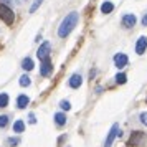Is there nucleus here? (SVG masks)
Wrapping results in <instances>:
<instances>
[{"mask_svg": "<svg viewBox=\"0 0 147 147\" xmlns=\"http://www.w3.org/2000/svg\"><path fill=\"white\" fill-rule=\"evenodd\" d=\"M78 20H80V13H78V12L68 13L66 17L63 18L60 28H58V36H60V38H66L68 35L74 30V27L78 25Z\"/></svg>", "mask_w": 147, "mask_h": 147, "instance_id": "nucleus-1", "label": "nucleus"}, {"mask_svg": "<svg viewBox=\"0 0 147 147\" xmlns=\"http://www.w3.org/2000/svg\"><path fill=\"white\" fill-rule=\"evenodd\" d=\"M0 20H3L7 25H12L15 20V15L5 3H0Z\"/></svg>", "mask_w": 147, "mask_h": 147, "instance_id": "nucleus-2", "label": "nucleus"}, {"mask_svg": "<svg viewBox=\"0 0 147 147\" xmlns=\"http://www.w3.org/2000/svg\"><path fill=\"white\" fill-rule=\"evenodd\" d=\"M122 132H121V129L117 124H113V127L109 129V132H107V137H106V142H104V147H111L113 146V142L116 137H121Z\"/></svg>", "mask_w": 147, "mask_h": 147, "instance_id": "nucleus-3", "label": "nucleus"}, {"mask_svg": "<svg viewBox=\"0 0 147 147\" xmlns=\"http://www.w3.org/2000/svg\"><path fill=\"white\" fill-rule=\"evenodd\" d=\"M50 53H51V45L48 41H43L40 45V48H38V51H36V56H38L40 61H45L50 58Z\"/></svg>", "mask_w": 147, "mask_h": 147, "instance_id": "nucleus-4", "label": "nucleus"}, {"mask_svg": "<svg viewBox=\"0 0 147 147\" xmlns=\"http://www.w3.org/2000/svg\"><path fill=\"white\" fill-rule=\"evenodd\" d=\"M144 139H146V134L144 132H140V131H134V132L131 134V139H129V142H127V146H131V147L142 146Z\"/></svg>", "mask_w": 147, "mask_h": 147, "instance_id": "nucleus-5", "label": "nucleus"}, {"mask_svg": "<svg viewBox=\"0 0 147 147\" xmlns=\"http://www.w3.org/2000/svg\"><path fill=\"white\" fill-rule=\"evenodd\" d=\"M127 63H129V58H127V55L124 53H117L114 56V65L117 69H122L124 66H127Z\"/></svg>", "mask_w": 147, "mask_h": 147, "instance_id": "nucleus-6", "label": "nucleus"}, {"mask_svg": "<svg viewBox=\"0 0 147 147\" xmlns=\"http://www.w3.org/2000/svg\"><path fill=\"white\" fill-rule=\"evenodd\" d=\"M51 71H53V65H51V61H50V58L45 61H41V66H40V74L41 76H50L51 74Z\"/></svg>", "mask_w": 147, "mask_h": 147, "instance_id": "nucleus-7", "label": "nucleus"}, {"mask_svg": "<svg viewBox=\"0 0 147 147\" xmlns=\"http://www.w3.org/2000/svg\"><path fill=\"white\" fill-rule=\"evenodd\" d=\"M68 84H69V88H73V89H78V88L83 84V76H81L80 73L71 74V78H69V81H68Z\"/></svg>", "mask_w": 147, "mask_h": 147, "instance_id": "nucleus-8", "label": "nucleus"}, {"mask_svg": "<svg viewBox=\"0 0 147 147\" xmlns=\"http://www.w3.org/2000/svg\"><path fill=\"white\" fill-rule=\"evenodd\" d=\"M146 50H147V36H139V40L136 43V53L144 55Z\"/></svg>", "mask_w": 147, "mask_h": 147, "instance_id": "nucleus-9", "label": "nucleus"}, {"mask_svg": "<svg viewBox=\"0 0 147 147\" xmlns=\"http://www.w3.org/2000/svg\"><path fill=\"white\" fill-rule=\"evenodd\" d=\"M122 27L124 28H132L134 25H136V22H137V18H136V15H132V13H127V15H124L122 17Z\"/></svg>", "mask_w": 147, "mask_h": 147, "instance_id": "nucleus-10", "label": "nucleus"}, {"mask_svg": "<svg viewBox=\"0 0 147 147\" xmlns=\"http://www.w3.org/2000/svg\"><path fill=\"white\" fill-rule=\"evenodd\" d=\"M28 104H30V98H28L27 94H20V96L17 98V106L20 107V109H25Z\"/></svg>", "mask_w": 147, "mask_h": 147, "instance_id": "nucleus-11", "label": "nucleus"}, {"mask_svg": "<svg viewBox=\"0 0 147 147\" xmlns=\"http://www.w3.org/2000/svg\"><path fill=\"white\" fill-rule=\"evenodd\" d=\"M113 10H114V3L113 2H109V0L102 2V5H101V12H102V13H111Z\"/></svg>", "mask_w": 147, "mask_h": 147, "instance_id": "nucleus-12", "label": "nucleus"}, {"mask_svg": "<svg viewBox=\"0 0 147 147\" xmlns=\"http://www.w3.org/2000/svg\"><path fill=\"white\" fill-rule=\"evenodd\" d=\"M55 122H56V126H65L66 124V114L63 113H56L55 114Z\"/></svg>", "mask_w": 147, "mask_h": 147, "instance_id": "nucleus-13", "label": "nucleus"}, {"mask_svg": "<svg viewBox=\"0 0 147 147\" xmlns=\"http://www.w3.org/2000/svg\"><path fill=\"white\" fill-rule=\"evenodd\" d=\"M23 129H25V122H23L22 119H18V121L13 122V132L20 134V132H23Z\"/></svg>", "mask_w": 147, "mask_h": 147, "instance_id": "nucleus-14", "label": "nucleus"}, {"mask_svg": "<svg viewBox=\"0 0 147 147\" xmlns=\"http://www.w3.org/2000/svg\"><path fill=\"white\" fill-rule=\"evenodd\" d=\"M22 68L25 71H32L33 69V61H32V58H25V60L22 61Z\"/></svg>", "mask_w": 147, "mask_h": 147, "instance_id": "nucleus-15", "label": "nucleus"}, {"mask_svg": "<svg viewBox=\"0 0 147 147\" xmlns=\"http://www.w3.org/2000/svg\"><path fill=\"white\" fill-rule=\"evenodd\" d=\"M8 101H10V98L7 93H0V107H7Z\"/></svg>", "mask_w": 147, "mask_h": 147, "instance_id": "nucleus-16", "label": "nucleus"}, {"mask_svg": "<svg viewBox=\"0 0 147 147\" xmlns=\"http://www.w3.org/2000/svg\"><path fill=\"white\" fill-rule=\"evenodd\" d=\"M114 80H116V83H117V84H124V83L127 81V76H126L124 73H117Z\"/></svg>", "mask_w": 147, "mask_h": 147, "instance_id": "nucleus-17", "label": "nucleus"}, {"mask_svg": "<svg viewBox=\"0 0 147 147\" xmlns=\"http://www.w3.org/2000/svg\"><path fill=\"white\" fill-rule=\"evenodd\" d=\"M18 83H20V86H30V84H32V80H30V78H28L27 74H23V76H22L20 78V81H18Z\"/></svg>", "mask_w": 147, "mask_h": 147, "instance_id": "nucleus-18", "label": "nucleus"}, {"mask_svg": "<svg viewBox=\"0 0 147 147\" xmlns=\"http://www.w3.org/2000/svg\"><path fill=\"white\" fill-rule=\"evenodd\" d=\"M41 3H43V0H35V3L30 7V13H35L36 10H38V7H40Z\"/></svg>", "mask_w": 147, "mask_h": 147, "instance_id": "nucleus-19", "label": "nucleus"}, {"mask_svg": "<svg viewBox=\"0 0 147 147\" xmlns=\"http://www.w3.org/2000/svg\"><path fill=\"white\" fill-rule=\"evenodd\" d=\"M60 107L63 109V111H69V109H71V102H69V101H61Z\"/></svg>", "mask_w": 147, "mask_h": 147, "instance_id": "nucleus-20", "label": "nucleus"}, {"mask_svg": "<svg viewBox=\"0 0 147 147\" xmlns=\"http://www.w3.org/2000/svg\"><path fill=\"white\" fill-rule=\"evenodd\" d=\"M7 124H8V116H5V114L0 116V127H5Z\"/></svg>", "mask_w": 147, "mask_h": 147, "instance_id": "nucleus-21", "label": "nucleus"}, {"mask_svg": "<svg viewBox=\"0 0 147 147\" xmlns=\"http://www.w3.org/2000/svg\"><path fill=\"white\" fill-rule=\"evenodd\" d=\"M8 144H10V146L13 147V146H17V144H20V139H17V137H10V139H8Z\"/></svg>", "mask_w": 147, "mask_h": 147, "instance_id": "nucleus-22", "label": "nucleus"}, {"mask_svg": "<svg viewBox=\"0 0 147 147\" xmlns=\"http://www.w3.org/2000/svg\"><path fill=\"white\" fill-rule=\"evenodd\" d=\"M139 117H140V122H142L144 126H147V113H142Z\"/></svg>", "mask_w": 147, "mask_h": 147, "instance_id": "nucleus-23", "label": "nucleus"}, {"mask_svg": "<svg viewBox=\"0 0 147 147\" xmlns=\"http://www.w3.org/2000/svg\"><path fill=\"white\" fill-rule=\"evenodd\" d=\"M28 119H30V124H35V122H36V119H35V114H30V116H28Z\"/></svg>", "mask_w": 147, "mask_h": 147, "instance_id": "nucleus-24", "label": "nucleus"}, {"mask_svg": "<svg viewBox=\"0 0 147 147\" xmlns=\"http://www.w3.org/2000/svg\"><path fill=\"white\" fill-rule=\"evenodd\" d=\"M142 25H144V27H147V15H144V17H142Z\"/></svg>", "mask_w": 147, "mask_h": 147, "instance_id": "nucleus-25", "label": "nucleus"}, {"mask_svg": "<svg viewBox=\"0 0 147 147\" xmlns=\"http://www.w3.org/2000/svg\"><path fill=\"white\" fill-rule=\"evenodd\" d=\"M8 2H12V0H0V3H8Z\"/></svg>", "mask_w": 147, "mask_h": 147, "instance_id": "nucleus-26", "label": "nucleus"}]
</instances>
